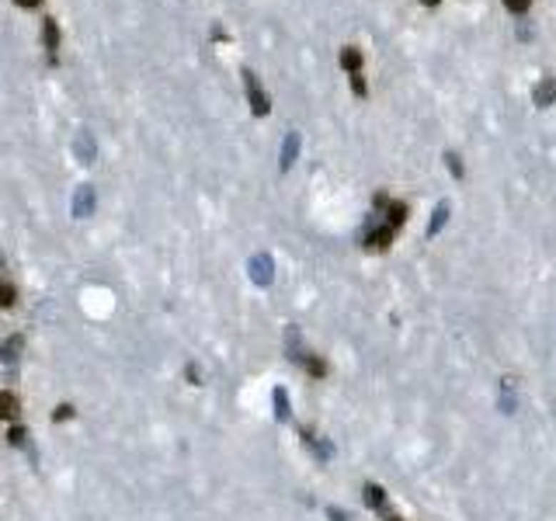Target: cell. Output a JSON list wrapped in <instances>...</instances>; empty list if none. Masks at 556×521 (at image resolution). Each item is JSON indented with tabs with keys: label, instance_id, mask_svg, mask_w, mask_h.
<instances>
[{
	"label": "cell",
	"instance_id": "cell-1",
	"mask_svg": "<svg viewBox=\"0 0 556 521\" xmlns=\"http://www.w3.org/2000/svg\"><path fill=\"white\" fill-rule=\"evenodd\" d=\"M247 275H251V282L258 288L271 285L275 282V260H271V254H254L247 260Z\"/></svg>",
	"mask_w": 556,
	"mask_h": 521
},
{
	"label": "cell",
	"instance_id": "cell-2",
	"mask_svg": "<svg viewBox=\"0 0 556 521\" xmlns=\"http://www.w3.org/2000/svg\"><path fill=\"white\" fill-rule=\"evenodd\" d=\"M243 87H247V101H251V111L265 118L268 111H271V101H268L265 87H261V84H258V77H254V70H243Z\"/></svg>",
	"mask_w": 556,
	"mask_h": 521
},
{
	"label": "cell",
	"instance_id": "cell-3",
	"mask_svg": "<svg viewBox=\"0 0 556 521\" xmlns=\"http://www.w3.org/2000/svg\"><path fill=\"white\" fill-rule=\"evenodd\" d=\"M393 236H397V230H393L390 223H383V226H369L365 236H362V247L372 251V254H383V251H390Z\"/></svg>",
	"mask_w": 556,
	"mask_h": 521
},
{
	"label": "cell",
	"instance_id": "cell-4",
	"mask_svg": "<svg viewBox=\"0 0 556 521\" xmlns=\"http://www.w3.org/2000/svg\"><path fill=\"white\" fill-rule=\"evenodd\" d=\"M375 208H379V212H386V223H390L393 230H400V226L407 223V206H403V202H393L386 191H379V195H375Z\"/></svg>",
	"mask_w": 556,
	"mask_h": 521
},
{
	"label": "cell",
	"instance_id": "cell-5",
	"mask_svg": "<svg viewBox=\"0 0 556 521\" xmlns=\"http://www.w3.org/2000/svg\"><path fill=\"white\" fill-rule=\"evenodd\" d=\"M306 355H310V348L303 344L299 327H285V358H289L292 365H303L306 362Z\"/></svg>",
	"mask_w": 556,
	"mask_h": 521
},
{
	"label": "cell",
	"instance_id": "cell-6",
	"mask_svg": "<svg viewBox=\"0 0 556 521\" xmlns=\"http://www.w3.org/2000/svg\"><path fill=\"white\" fill-rule=\"evenodd\" d=\"M299 435H303V445L313 452V459H317V462H330V459H334V445L327 442V438H317L310 428H303Z\"/></svg>",
	"mask_w": 556,
	"mask_h": 521
},
{
	"label": "cell",
	"instance_id": "cell-7",
	"mask_svg": "<svg viewBox=\"0 0 556 521\" xmlns=\"http://www.w3.org/2000/svg\"><path fill=\"white\" fill-rule=\"evenodd\" d=\"M299 146H303L299 132H285V139H282V153H278V171H282V174L292 171V163L299 160Z\"/></svg>",
	"mask_w": 556,
	"mask_h": 521
},
{
	"label": "cell",
	"instance_id": "cell-8",
	"mask_svg": "<svg viewBox=\"0 0 556 521\" xmlns=\"http://www.w3.org/2000/svg\"><path fill=\"white\" fill-rule=\"evenodd\" d=\"M21 417V396L14 390H0V420L14 424Z\"/></svg>",
	"mask_w": 556,
	"mask_h": 521
},
{
	"label": "cell",
	"instance_id": "cell-9",
	"mask_svg": "<svg viewBox=\"0 0 556 521\" xmlns=\"http://www.w3.org/2000/svg\"><path fill=\"white\" fill-rule=\"evenodd\" d=\"M497 407H501V414H515L518 410V386H515V379H501V390H497Z\"/></svg>",
	"mask_w": 556,
	"mask_h": 521
},
{
	"label": "cell",
	"instance_id": "cell-10",
	"mask_svg": "<svg viewBox=\"0 0 556 521\" xmlns=\"http://www.w3.org/2000/svg\"><path fill=\"white\" fill-rule=\"evenodd\" d=\"M532 101L539 104V108H550L556 104V77H542L535 87H532Z\"/></svg>",
	"mask_w": 556,
	"mask_h": 521
},
{
	"label": "cell",
	"instance_id": "cell-11",
	"mask_svg": "<svg viewBox=\"0 0 556 521\" xmlns=\"http://www.w3.org/2000/svg\"><path fill=\"white\" fill-rule=\"evenodd\" d=\"M94 212V188L91 184H80L77 195H74V216L77 219H87Z\"/></svg>",
	"mask_w": 556,
	"mask_h": 521
},
{
	"label": "cell",
	"instance_id": "cell-12",
	"mask_svg": "<svg viewBox=\"0 0 556 521\" xmlns=\"http://www.w3.org/2000/svg\"><path fill=\"white\" fill-rule=\"evenodd\" d=\"M449 216H452V202H449V198H442V202L435 206V212H431V223H428V236H438V233H442V226L449 223Z\"/></svg>",
	"mask_w": 556,
	"mask_h": 521
},
{
	"label": "cell",
	"instance_id": "cell-13",
	"mask_svg": "<svg viewBox=\"0 0 556 521\" xmlns=\"http://www.w3.org/2000/svg\"><path fill=\"white\" fill-rule=\"evenodd\" d=\"M271 403H275V420H292V403H289V393H285V386H275L271 390Z\"/></svg>",
	"mask_w": 556,
	"mask_h": 521
},
{
	"label": "cell",
	"instance_id": "cell-14",
	"mask_svg": "<svg viewBox=\"0 0 556 521\" xmlns=\"http://www.w3.org/2000/svg\"><path fill=\"white\" fill-rule=\"evenodd\" d=\"M362 497H365V507H369V511H383V515H386V490H383L379 483H365V487H362Z\"/></svg>",
	"mask_w": 556,
	"mask_h": 521
},
{
	"label": "cell",
	"instance_id": "cell-15",
	"mask_svg": "<svg viewBox=\"0 0 556 521\" xmlns=\"http://www.w3.org/2000/svg\"><path fill=\"white\" fill-rule=\"evenodd\" d=\"M21 348H25V338H21V334H11V338L4 340V344H0V362H18V358H21Z\"/></svg>",
	"mask_w": 556,
	"mask_h": 521
},
{
	"label": "cell",
	"instance_id": "cell-16",
	"mask_svg": "<svg viewBox=\"0 0 556 521\" xmlns=\"http://www.w3.org/2000/svg\"><path fill=\"white\" fill-rule=\"evenodd\" d=\"M42 42H46V52H49V59H56V46H59V28H56L53 18H46V21H42Z\"/></svg>",
	"mask_w": 556,
	"mask_h": 521
},
{
	"label": "cell",
	"instance_id": "cell-17",
	"mask_svg": "<svg viewBox=\"0 0 556 521\" xmlns=\"http://www.w3.org/2000/svg\"><path fill=\"white\" fill-rule=\"evenodd\" d=\"M77 156H80V163H94V156H98V146H94V139H91V132H84L77 139Z\"/></svg>",
	"mask_w": 556,
	"mask_h": 521
},
{
	"label": "cell",
	"instance_id": "cell-18",
	"mask_svg": "<svg viewBox=\"0 0 556 521\" xmlns=\"http://www.w3.org/2000/svg\"><path fill=\"white\" fill-rule=\"evenodd\" d=\"M341 66H345L348 74H362V52L355 49V46H345L341 49Z\"/></svg>",
	"mask_w": 556,
	"mask_h": 521
},
{
	"label": "cell",
	"instance_id": "cell-19",
	"mask_svg": "<svg viewBox=\"0 0 556 521\" xmlns=\"http://www.w3.org/2000/svg\"><path fill=\"white\" fill-rule=\"evenodd\" d=\"M303 368H306V372H310V375H313V379H323V375H327V372H330V365L323 362V358H320V355H313V351H310V355H306V362H303Z\"/></svg>",
	"mask_w": 556,
	"mask_h": 521
},
{
	"label": "cell",
	"instance_id": "cell-20",
	"mask_svg": "<svg viewBox=\"0 0 556 521\" xmlns=\"http://www.w3.org/2000/svg\"><path fill=\"white\" fill-rule=\"evenodd\" d=\"M14 303H18V285L7 282V278H0V310H11Z\"/></svg>",
	"mask_w": 556,
	"mask_h": 521
},
{
	"label": "cell",
	"instance_id": "cell-21",
	"mask_svg": "<svg viewBox=\"0 0 556 521\" xmlns=\"http://www.w3.org/2000/svg\"><path fill=\"white\" fill-rule=\"evenodd\" d=\"M445 167H449V174L452 178H463V174H466V167H463V160H459V153H445Z\"/></svg>",
	"mask_w": 556,
	"mask_h": 521
},
{
	"label": "cell",
	"instance_id": "cell-22",
	"mask_svg": "<svg viewBox=\"0 0 556 521\" xmlns=\"http://www.w3.org/2000/svg\"><path fill=\"white\" fill-rule=\"evenodd\" d=\"M351 94H355V98H365V94H369V87H365V77H362V74H351Z\"/></svg>",
	"mask_w": 556,
	"mask_h": 521
},
{
	"label": "cell",
	"instance_id": "cell-23",
	"mask_svg": "<svg viewBox=\"0 0 556 521\" xmlns=\"http://www.w3.org/2000/svg\"><path fill=\"white\" fill-rule=\"evenodd\" d=\"M185 379H188V386H202V372H198V365L195 362L185 365Z\"/></svg>",
	"mask_w": 556,
	"mask_h": 521
},
{
	"label": "cell",
	"instance_id": "cell-24",
	"mask_svg": "<svg viewBox=\"0 0 556 521\" xmlns=\"http://www.w3.org/2000/svg\"><path fill=\"white\" fill-rule=\"evenodd\" d=\"M25 438H28L25 428H11V431H7V442L14 445V448H25Z\"/></svg>",
	"mask_w": 556,
	"mask_h": 521
},
{
	"label": "cell",
	"instance_id": "cell-25",
	"mask_svg": "<svg viewBox=\"0 0 556 521\" xmlns=\"http://www.w3.org/2000/svg\"><path fill=\"white\" fill-rule=\"evenodd\" d=\"M504 7H507L511 14H529L532 0H504Z\"/></svg>",
	"mask_w": 556,
	"mask_h": 521
},
{
	"label": "cell",
	"instance_id": "cell-26",
	"mask_svg": "<svg viewBox=\"0 0 556 521\" xmlns=\"http://www.w3.org/2000/svg\"><path fill=\"white\" fill-rule=\"evenodd\" d=\"M56 420H59V424H63V420H74V407H70V403H59L53 410V424Z\"/></svg>",
	"mask_w": 556,
	"mask_h": 521
},
{
	"label": "cell",
	"instance_id": "cell-27",
	"mask_svg": "<svg viewBox=\"0 0 556 521\" xmlns=\"http://www.w3.org/2000/svg\"><path fill=\"white\" fill-rule=\"evenodd\" d=\"M327 518H330V521H351V515H348V511H341L338 504H330V507H327Z\"/></svg>",
	"mask_w": 556,
	"mask_h": 521
},
{
	"label": "cell",
	"instance_id": "cell-28",
	"mask_svg": "<svg viewBox=\"0 0 556 521\" xmlns=\"http://www.w3.org/2000/svg\"><path fill=\"white\" fill-rule=\"evenodd\" d=\"M18 7H35V4H42V0H14Z\"/></svg>",
	"mask_w": 556,
	"mask_h": 521
},
{
	"label": "cell",
	"instance_id": "cell-29",
	"mask_svg": "<svg viewBox=\"0 0 556 521\" xmlns=\"http://www.w3.org/2000/svg\"><path fill=\"white\" fill-rule=\"evenodd\" d=\"M424 7H435V4H442V0H421Z\"/></svg>",
	"mask_w": 556,
	"mask_h": 521
},
{
	"label": "cell",
	"instance_id": "cell-30",
	"mask_svg": "<svg viewBox=\"0 0 556 521\" xmlns=\"http://www.w3.org/2000/svg\"><path fill=\"white\" fill-rule=\"evenodd\" d=\"M386 521H403V518H397V515H386Z\"/></svg>",
	"mask_w": 556,
	"mask_h": 521
}]
</instances>
